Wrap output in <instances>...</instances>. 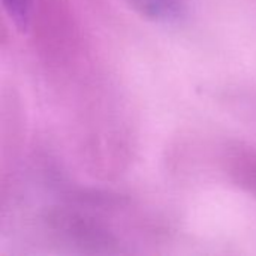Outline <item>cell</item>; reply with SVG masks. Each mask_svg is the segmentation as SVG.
<instances>
[{
  "label": "cell",
  "instance_id": "6da1fadb",
  "mask_svg": "<svg viewBox=\"0 0 256 256\" xmlns=\"http://www.w3.org/2000/svg\"><path fill=\"white\" fill-rule=\"evenodd\" d=\"M3 8L6 14L9 15L14 26L26 32L30 22V14H32V0H2Z\"/></svg>",
  "mask_w": 256,
  "mask_h": 256
}]
</instances>
